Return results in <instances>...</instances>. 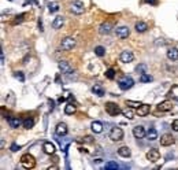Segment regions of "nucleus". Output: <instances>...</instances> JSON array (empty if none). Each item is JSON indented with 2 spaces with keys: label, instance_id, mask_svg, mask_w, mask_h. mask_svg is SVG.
<instances>
[{
  "label": "nucleus",
  "instance_id": "1",
  "mask_svg": "<svg viewBox=\"0 0 178 170\" xmlns=\"http://www.w3.org/2000/svg\"><path fill=\"white\" fill-rule=\"evenodd\" d=\"M21 163H22V166L25 169H33L36 166V159L33 155L30 154H25L22 155V158H21Z\"/></svg>",
  "mask_w": 178,
  "mask_h": 170
},
{
  "label": "nucleus",
  "instance_id": "2",
  "mask_svg": "<svg viewBox=\"0 0 178 170\" xmlns=\"http://www.w3.org/2000/svg\"><path fill=\"white\" fill-rule=\"evenodd\" d=\"M106 111H107V114L111 115V117H117L118 114L122 113V110L119 108L118 104L117 103H112V102L106 103Z\"/></svg>",
  "mask_w": 178,
  "mask_h": 170
},
{
  "label": "nucleus",
  "instance_id": "3",
  "mask_svg": "<svg viewBox=\"0 0 178 170\" xmlns=\"http://www.w3.org/2000/svg\"><path fill=\"white\" fill-rule=\"evenodd\" d=\"M118 85H119V88H121L122 91H127V89H130V88L134 85V81H133V78H132V77H127V75H125V77H122V78L119 80Z\"/></svg>",
  "mask_w": 178,
  "mask_h": 170
},
{
  "label": "nucleus",
  "instance_id": "4",
  "mask_svg": "<svg viewBox=\"0 0 178 170\" xmlns=\"http://www.w3.org/2000/svg\"><path fill=\"white\" fill-rule=\"evenodd\" d=\"M110 138L112 140V141H121V140L123 138V131L118 126L112 128V129L110 131Z\"/></svg>",
  "mask_w": 178,
  "mask_h": 170
},
{
  "label": "nucleus",
  "instance_id": "5",
  "mask_svg": "<svg viewBox=\"0 0 178 170\" xmlns=\"http://www.w3.org/2000/svg\"><path fill=\"white\" fill-rule=\"evenodd\" d=\"M70 11L73 12V14H77V15H79V14H82L84 11H85V6H84L82 1H79V0H77V1H73L70 6Z\"/></svg>",
  "mask_w": 178,
  "mask_h": 170
},
{
  "label": "nucleus",
  "instance_id": "6",
  "mask_svg": "<svg viewBox=\"0 0 178 170\" xmlns=\"http://www.w3.org/2000/svg\"><path fill=\"white\" fill-rule=\"evenodd\" d=\"M60 47H62V49H64V51H71V49L75 47V40L73 39V37H64V39L62 40V43H60Z\"/></svg>",
  "mask_w": 178,
  "mask_h": 170
},
{
  "label": "nucleus",
  "instance_id": "7",
  "mask_svg": "<svg viewBox=\"0 0 178 170\" xmlns=\"http://www.w3.org/2000/svg\"><path fill=\"white\" fill-rule=\"evenodd\" d=\"M147 159L152 163L158 162L159 159H160V152H159L156 148H151V150L147 152Z\"/></svg>",
  "mask_w": 178,
  "mask_h": 170
},
{
  "label": "nucleus",
  "instance_id": "8",
  "mask_svg": "<svg viewBox=\"0 0 178 170\" xmlns=\"http://www.w3.org/2000/svg\"><path fill=\"white\" fill-rule=\"evenodd\" d=\"M115 34L119 39H127L129 34H130V29L127 28V26H119V28L115 29Z\"/></svg>",
  "mask_w": 178,
  "mask_h": 170
},
{
  "label": "nucleus",
  "instance_id": "9",
  "mask_svg": "<svg viewBox=\"0 0 178 170\" xmlns=\"http://www.w3.org/2000/svg\"><path fill=\"white\" fill-rule=\"evenodd\" d=\"M175 143L174 137L171 135H169V133H166V135H163L162 137H160V146L163 147H169V146H173Z\"/></svg>",
  "mask_w": 178,
  "mask_h": 170
},
{
  "label": "nucleus",
  "instance_id": "10",
  "mask_svg": "<svg viewBox=\"0 0 178 170\" xmlns=\"http://www.w3.org/2000/svg\"><path fill=\"white\" fill-rule=\"evenodd\" d=\"M121 62L122 63H130V62H133V59H134V55H133V52L132 51H122V54H121Z\"/></svg>",
  "mask_w": 178,
  "mask_h": 170
},
{
  "label": "nucleus",
  "instance_id": "11",
  "mask_svg": "<svg viewBox=\"0 0 178 170\" xmlns=\"http://www.w3.org/2000/svg\"><path fill=\"white\" fill-rule=\"evenodd\" d=\"M59 69L63 74H70V73H73V67H71V65L69 63L67 60H60L59 62Z\"/></svg>",
  "mask_w": 178,
  "mask_h": 170
},
{
  "label": "nucleus",
  "instance_id": "12",
  "mask_svg": "<svg viewBox=\"0 0 178 170\" xmlns=\"http://www.w3.org/2000/svg\"><path fill=\"white\" fill-rule=\"evenodd\" d=\"M158 110L162 111V113H167V111H171L173 110V103L170 100H164V102L159 103L158 104Z\"/></svg>",
  "mask_w": 178,
  "mask_h": 170
},
{
  "label": "nucleus",
  "instance_id": "13",
  "mask_svg": "<svg viewBox=\"0 0 178 170\" xmlns=\"http://www.w3.org/2000/svg\"><path fill=\"white\" fill-rule=\"evenodd\" d=\"M133 136H134L136 138H142L147 136V132L145 129H144V126H141V125H137V126L133 128Z\"/></svg>",
  "mask_w": 178,
  "mask_h": 170
},
{
  "label": "nucleus",
  "instance_id": "14",
  "mask_svg": "<svg viewBox=\"0 0 178 170\" xmlns=\"http://www.w3.org/2000/svg\"><path fill=\"white\" fill-rule=\"evenodd\" d=\"M112 32V25L110 22H103V24L99 26V33L100 34H110Z\"/></svg>",
  "mask_w": 178,
  "mask_h": 170
},
{
  "label": "nucleus",
  "instance_id": "15",
  "mask_svg": "<svg viewBox=\"0 0 178 170\" xmlns=\"http://www.w3.org/2000/svg\"><path fill=\"white\" fill-rule=\"evenodd\" d=\"M8 123H10V126L12 129H18L21 125H24V121L21 118H18V117H10L8 118Z\"/></svg>",
  "mask_w": 178,
  "mask_h": 170
},
{
  "label": "nucleus",
  "instance_id": "16",
  "mask_svg": "<svg viewBox=\"0 0 178 170\" xmlns=\"http://www.w3.org/2000/svg\"><path fill=\"white\" fill-rule=\"evenodd\" d=\"M55 132H56V135H58V136H66V135H67V132H69L67 125H66L64 122L58 123V125H56Z\"/></svg>",
  "mask_w": 178,
  "mask_h": 170
},
{
  "label": "nucleus",
  "instance_id": "17",
  "mask_svg": "<svg viewBox=\"0 0 178 170\" xmlns=\"http://www.w3.org/2000/svg\"><path fill=\"white\" fill-rule=\"evenodd\" d=\"M149 111H151L149 104H144V103H142L141 106L137 108V114H139V117H145V115L149 114Z\"/></svg>",
  "mask_w": 178,
  "mask_h": 170
},
{
  "label": "nucleus",
  "instance_id": "18",
  "mask_svg": "<svg viewBox=\"0 0 178 170\" xmlns=\"http://www.w3.org/2000/svg\"><path fill=\"white\" fill-rule=\"evenodd\" d=\"M43 150H44V152L48 154V155H54V154H55V146H54L52 143H49V141L44 143V144H43Z\"/></svg>",
  "mask_w": 178,
  "mask_h": 170
},
{
  "label": "nucleus",
  "instance_id": "19",
  "mask_svg": "<svg viewBox=\"0 0 178 170\" xmlns=\"http://www.w3.org/2000/svg\"><path fill=\"white\" fill-rule=\"evenodd\" d=\"M134 29L137 33H144L148 30V25H147L145 22H142V21H139V22H136Z\"/></svg>",
  "mask_w": 178,
  "mask_h": 170
},
{
  "label": "nucleus",
  "instance_id": "20",
  "mask_svg": "<svg viewBox=\"0 0 178 170\" xmlns=\"http://www.w3.org/2000/svg\"><path fill=\"white\" fill-rule=\"evenodd\" d=\"M167 58L170 60H178V48L171 47L167 51Z\"/></svg>",
  "mask_w": 178,
  "mask_h": 170
},
{
  "label": "nucleus",
  "instance_id": "21",
  "mask_svg": "<svg viewBox=\"0 0 178 170\" xmlns=\"http://www.w3.org/2000/svg\"><path fill=\"white\" fill-rule=\"evenodd\" d=\"M147 137L149 141H155L156 138H158V131L155 129V128H149L148 132H147Z\"/></svg>",
  "mask_w": 178,
  "mask_h": 170
},
{
  "label": "nucleus",
  "instance_id": "22",
  "mask_svg": "<svg viewBox=\"0 0 178 170\" xmlns=\"http://www.w3.org/2000/svg\"><path fill=\"white\" fill-rule=\"evenodd\" d=\"M118 154L121 155V156H123V158H129L132 155V151L129 147L123 146V147H121V148H118Z\"/></svg>",
  "mask_w": 178,
  "mask_h": 170
},
{
  "label": "nucleus",
  "instance_id": "23",
  "mask_svg": "<svg viewBox=\"0 0 178 170\" xmlns=\"http://www.w3.org/2000/svg\"><path fill=\"white\" fill-rule=\"evenodd\" d=\"M63 24H64L63 16H56L55 19H54V22H52V28L54 29H60L62 26H63Z\"/></svg>",
  "mask_w": 178,
  "mask_h": 170
},
{
  "label": "nucleus",
  "instance_id": "24",
  "mask_svg": "<svg viewBox=\"0 0 178 170\" xmlns=\"http://www.w3.org/2000/svg\"><path fill=\"white\" fill-rule=\"evenodd\" d=\"M91 128L95 133H102V132H103V123L99 122V121H93L92 125H91Z\"/></svg>",
  "mask_w": 178,
  "mask_h": 170
},
{
  "label": "nucleus",
  "instance_id": "25",
  "mask_svg": "<svg viewBox=\"0 0 178 170\" xmlns=\"http://www.w3.org/2000/svg\"><path fill=\"white\" fill-rule=\"evenodd\" d=\"M122 114H123V117H126L127 119H133V118H134V111H133L132 107H126V108H123Z\"/></svg>",
  "mask_w": 178,
  "mask_h": 170
},
{
  "label": "nucleus",
  "instance_id": "26",
  "mask_svg": "<svg viewBox=\"0 0 178 170\" xmlns=\"http://www.w3.org/2000/svg\"><path fill=\"white\" fill-rule=\"evenodd\" d=\"M77 111V107L73 104V103H69V104H66V107H64V113L67 115H73Z\"/></svg>",
  "mask_w": 178,
  "mask_h": 170
},
{
  "label": "nucleus",
  "instance_id": "27",
  "mask_svg": "<svg viewBox=\"0 0 178 170\" xmlns=\"http://www.w3.org/2000/svg\"><path fill=\"white\" fill-rule=\"evenodd\" d=\"M92 92H93L95 95L100 96V98H102V96H104V89H103V87H102V85H99V84L92 88Z\"/></svg>",
  "mask_w": 178,
  "mask_h": 170
},
{
  "label": "nucleus",
  "instance_id": "28",
  "mask_svg": "<svg viewBox=\"0 0 178 170\" xmlns=\"http://www.w3.org/2000/svg\"><path fill=\"white\" fill-rule=\"evenodd\" d=\"M33 125H34V121H33L32 118L24 119V128H25V129H32Z\"/></svg>",
  "mask_w": 178,
  "mask_h": 170
},
{
  "label": "nucleus",
  "instance_id": "29",
  "mask_svg": "<svg viewBox=\"0 0 178 170\" xmlns=\"http://www.w3.org/2000/svg\"><path fill=\"white\" fill-rule=\"evenodd\" d=\"M95 54L97 56H104L106 55V49H104V47H102V45H97V47L95 48Z\"/></svg>",
  "mask_w": 178,
  "mask_h": 170
},
{
  "label": "nucleus",
  "instance_id": "30",
  "mask_svg": "<svg viewBox=\"0 0 178 170\" xmlns=\"http://www.w3.org/2000/svg\"><path fill=\"white\" fill-rule=\"evenodd\" d=\"M140 81H141V82H151V81H152V77H151L149 74L144 73V74H141V77H140Z\"/></svg>",
  "mask_w": 178,
  "mask_h": 170
},
{
  "label": "nucleus",
  "instance_id": "31",
  "mask_svg": "<svg viewBox=\"0 0 178 170\" xmlns=\"http://www.w3.org/2000/svg\"><path fill=\"white\" fill-rule=\"evenodd\" d=\"M58 10H59V4L58 3H51L48 6V11L49 12H56Z\"/></svg>",
  "mask_w": 178,
  "mask_h": 170
},
{
  "label": "nucleus",
  "instance_id": "32",
  "mask_svg": "<svg viewBox=\"0 0 178 170\" xmlns=\"http://www.w3.org/2000/svg\"><path fill=\"white\" fill-rule=\"evenodd\" d=\"M126 104H127V106H130V107H133V108H139V107L141 106L142 103H140V102H134V100H127Z\"/></svg>",
  "mask_w": 178,
  "mask_h": 170
},
{
  "label": "nucleus",
  "instance_id": "33",
  "mask_svg": "<svg viewBox=\"0 0 178 170\" xmlns=\"http://www.w3.org/2000/svg\"><path fill=\"white\" fill-rule=\"evenodd\" d=\"M118 163H117V162H114V161H110V162H107L106 163V169H108V170H110V169H118Z\"/></svg>",
  "mask_w": 178,
  "mask_h": 170
},
{
  "label": "nucleus",
  "instance_id": "34",
  "mask_svg": "<svg viewBox=\"0 0 178 170\" xmlns=\"http://www.w3.org/2000/svg\"><path fill=\"white\" fill-rule=\"evenodd\" d=\"M106 77L108 80H114L115 78V70L114 69H108V70L106 71Z\"/></svg>",
  "mask_w": 178,
  "mask_h": 170
},
{
  "label": "nucleus",
  "instance_id": "35",
  "mask_svg": "<svg viewBox=\"0 0 178 170\" xmlns=\"http://www.w3.org/2000/svg\"><path fill=\"white\" fill-rule=\"evenodd\" d=\"M136 71H137V73H140V74H144V73H147V65H140V66H137V67H136Z\"/></svg>",
  "mask_w": 178,
  "mask_h": 170
},
{
  "label": "nucleus",
  "instance_id": "36",
  "mask_svg": "<svg viewBox=\"0 0 178 170\" xmlns=\"http://www.w3.org/2000/svg\"><path fill=\"white\" fill-rule=\"evenodd\" d=\"M25 16H26V14H21V15H18L15 18V19H14V22H12V25H16V24H21V22H22V21H24V18Z\"/></svg>",
  "mask_w": 178,
  "mask_h": 170
},
{
  "label": "nucleus",
  "instance_id": "37",
  "mask_svg": "<svg viewBox=\"0 0 178 170\" xmlns=\"http://www.w3.org/2000/svg\"><path fill=\"white\" fill-rule=\"evenodd\" d=\"M14 75H15V78H18L19 81H22V82L25 81V75H24V73H22V71H15V73H14Z\"/></svg>",
  "mask_w": 178,
  "mask_h": 170
},
{
  "label": "nucleus",
  "instance_id": "38",
  "mask_svg": "<svg viewBox=\"0 0 178 170\" xmlns=\"http://www.w3.org/2000/svg\"><path fill=\"white\" fill-rule=\"evenodd\" d=\"M10 150H11L12 152H16L18 150H21V146H18V144H15V143H14V144H11V147H10Z\"/></svg>",
  "mask_w": 178,
  "mask_h": 170
},
{
  "label": "nucleus",
  "instance_id": "39",
  "mask_svg": "<svg viewBox=\"0 0 178 170\" xmlns=\"http://www.w3.org/2000/svg\"><path fill=\"white\" fill-rule=\"evenodd\" d=\"M171 128H173V131L174 132H178V119H175L174 122L171 123Z\"/></svg>",
  "mask_w": 178,
  "mask_h": 170
},
{
  "label": "nucleus",
  "instance_id": "40",
  "mask_svg": "<svg viewBox=\"0 0 178 170\" xmlns=\"http://www.w3.org/2000/svg\"><path fill=\"white\" fill-rule=\"evenodd\" d=\"M82 141H85V143H93V138H92L91 136H85V137L82 138Z\"/></svg>",
  "mask_w": 178,
  "mask_h": 170
},
{
  "label": "nucleus",
  "instance_id": "41",
  "mask_svg": "<svg viewBox=\"0 0 178 170\" xmlns=\"http://www.w3.org/2000/svg\"><path fill=\"white\" fill-rule=\"evenodd\" d=\"M39 28H40V30L43 32L44 29H43V24H41V19H39Z\"/></svg>",
  "mask_w": 178,
  "mask_h": 170
},
{
  "label": "nucleus",
  "instance_id": "42",
  "mask_svg": "<svg viewBox=\"0 0 178 170\" xmlns=\"http://www.w3.org/2000/svg\"><path fill=\"white\" fill-rule=\"evenodd\" d=\"M49 104H51V106H49V108H51V110H54V102H52V100H49Z\"/></svg>",
  "mask_w": 178,
  "mask_h": 170
},
{
  "label": "nucleus",
  "instance_id": "43",
  "mask_svg": "<svg viewBox=\"0 0 178 170\" xmlns=\"http://www.w3.org/2000/svg\"><path fill=\"white\" fill-rule=\"evenodd\" d=\"M148 3H151V4H156V0H147Z\"/></svg>",
  "mask_w": 178,
  "mask_h": 170
},
{
  "label": "nucleus",
  "instance_id": "44",
  "mask_svg": "<svg viewBox=\"0 0 178 170\" xmlns=\"http://www.w3.org/2000/svg\"><path fill=\"white\" fill-rule=\"evenodd\" d=\"M66 100V98H59V103H62V102H64Z\"/></svg>",
  "mask_w": 178,
  "mask_h": 170
},
{
  "label": "nucleus",
  "instance_id": "45",
  "mask_svg": "<svg viewBox=\"0 0 178 170\" xmlns=\"http://www.w3.org/2000/svg\"><path fill=\"white\" fill-rule=\"evenodd\" d=\"M1 63H4V54L1 52Z\"/></svg>",
  "mask_w": 178,
  "mask_h": 170
}]
</instances>
